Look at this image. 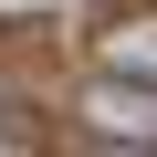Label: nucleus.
Masks as SVG:
<instances>
[{
    "label": "nucleus",
    "mask_w": 157,
    "mask_h": 157,
    "mask_svg": "<svg viewBox=\"0 0 157 157\" xmlns=\"http://www.w3.org/2000/svg\"><path fill=\"white\" fill-rule=\"evenodd\" d=\"M73 115H84V136H105V147H157V84H147V73H115L105 63Z\"/></svg>",
    "instance_id": "nucleus-1"
},
{
    "label": "nucleus",
    "mask_w": 157,
    "mask_h": 157,
    "mask_svg": "<svg viewBox=\"0 0 157 157\" xmlns=\"http://www.w3.org/2000/svg\"><path fill=\"white\" fill-rule=\"evenodd\" d=\"M105 63H115V73H147V84H157V21H126V32L105 42Z\"/></svg>",
    "instance_id": "nucleus-2"
},
{
    "label": "nucleus",
    "mask_w": 157,
    "mask_h": 157,
    "mask_svg": "<svg viewBox=\"0 0 157 157\" xmlns=\"http://www.w3.org/2000/svg\"><path fill=\"white\" fill-rule=\"evenodd\" d=\"M0 147H32V126H21V115H11V105H0Z\"/></svg>",
    "instance_id": "nucleus-3"
}]
</instances>
